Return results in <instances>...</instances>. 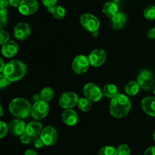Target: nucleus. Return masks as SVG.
<instances>
[{"label":"nucleus","instance_id":"nucleus-1","mask_svg":"<svg viewBox=\"0 0 155 155\" xmlns=\"http://www.w3.org/2000/svg\"><path fill=\"white\" fill-rule=\"evenodd\" d=\"M131 102L125 94H118L111 99L110 103V112L115 118H122L127 115L131 109Z\"/></svg>","mask_w":155,"mask_h":155},{"label":"nucleus","instance_id":"nucleus-2","mask_svg":"<svg viewBox=\"0 0 155 155\" xmlns=\"http://www.w3.org/2000/svg\"><path fill=\"white\" fill-rule=\"evenodd\" d=\"M27 70V66L24 62L21 60L15 59L9 61L5 64L2 74H4L11 81L13 82L22 79L25 76Z\"/></svg>","mask_w":155,"mask_h":155},{"label":"nucleus","instance_id":"nucleus-3","mask_svg":"<svg viewBox=\"0 0 155 155\" xmlns=\"http://www.w3.org/2000/svg\"><path fill=\"white\" fill-rule=\"evenodd\" d=\"M8 108L14 116L21 119L27 118L31 114V104L28 100L22 97L13 99L9 103Z\"/></svg>","mask_w":155,"mask_h":155},{"label":"nucleus","instance_id":"nucleus-4","mask_svg":"<svg viewBox=\"0 0 155 155\" xmlns=\"http://www.w3.org/2000/svg\"><path fill=\"white\" fill-rule=\"evenodd\" d=\"M80 22L82 27L87 31L95 33L100 27V21L97 17L89 13H85L80 16Z\"/></svg>","mask_w":155,"mask_h":155},{"label":"nucleus","instance_id":"nucleus-5","mask_svg":"<svg viewBox=\"0 0 155 155\" xmlns=\"http://www.w3.org/2000/svg\"><path fill=\"white\" fill-rule=\"evenodd\" d=\"M83 94L92 102L99 101L103 97V93L99 87L93 83H87L83 87Z\"/></svg>","mask_w":155,"mask_h":155},{"label":"nucleus","instance_id":"nucleus-6","mask_svg":"<svg viewBox=\"0 0 155 155\" xmlns=\"http://www.w3.org/2000/svg\"><path fill=\"white\" fill-rule=\"evenodd\" d=\"M48 111L49 106L48 103L41 100L38 102H35L34 104L32 106L31 115L36 120L42 119L48 115Z\"/></svg>","mask_w":155,"mask_h":155},{"label":"nucleus","instance_id":"nucleus-7","mask_svg":"<svg viewBox=\"0 0 155 155\" xmlns=\"http://www.w3.org/2000/svg\"><path fill=\"white\" fill-rule=\"evenodd\" d=\"M40 138L42 139L44 145L52 146L57 142L58 132L57 129L51 126H48L45 127L40 135Z\"/></svg>","mask_w":155,"mask_h":155},{"label":"nucleus","instance_id":"nucleus-8","mask_svg":"<svg viewBox=\"0 0 155 155\" xmlns=\"http://www.w3.org/2000/svg\"><path fill=\"white\" fill-rule=\"evenodd\" d=\"M90 62L89 58L84 55H79L76 56L72 62V69L76 74H81L86 72L89 68Z\"/></svg>","mask_w":155,"mask_h":155},{"label":"nucleus","instance_id":"nucleus-9","mask_svg":"<svg viewBox=\"0 0 155 155\" xmlns=\"http://www.w3.org/2000/svg\"><path fill=\"white\" fill-rule=\"evenodd\" d=\"M137 81L142 89L146 90V91L151 89L153 88L154 83L152 72L149 70H142L138 75Z\"/></svg>","mask_w":155,"mask_h":155},{"label":"nucleus","instance_id":"nucleus-10","mask_svg":"<svg viewBox=\"0 0 155 155\" xmlns=\"http://www.w3.org/2000/svg\"><path fill=\"white\" fill-rule=\"evenodd\" d=\"M78 100L79 97L76 93L71 91L65 92L59 98V105L64 109H71L77 105Z\"/></svg>","mask_w":155,"mask_h":155},{"label":"nucleus","instance_id":"nucleus-11","mask_svg":"<svg viewBox=\"0 0 155 155\" xmlns=\"http://www.w3.org/2000/svg\"><path fill=\"white\" fill-rule=\"evenodd\" d=\"M39 3L36 0H21L18 11L22 15L29 16L37 12Z\"/></svg>","mask_w":155,"mask_h":155},{"label":"nucleus","instance_id":"nucleus-12","mask_svg":"<svg viewBox=\"0 0 155 155\" xmlns=\"http://www.w3.org/2000/svg\"><path fill=\"white\" fill-rule=\"evenodd\" d=\"M88 58L91 65L93 67H100L105 62L107 56L104 50L101 49H95L89 53Z\"/></svg>","mask_w":155,"mask_h":155},{"label":"nucleus","instance_id":"nucleus-13","mask_svg":"<svg viewBox=\"0 0 155 155\" xmlns=\"http://www.w3.org/2000/svg\"><path fill=\"white\" fill-rule=\"evenodd\" d=\"M30 33L31 27L26 22L18 23L14 28V35L18 40H24L30 36Z\"/></svg>","mask_w":155,"mask_h":155},{"label":"nucleus","instance_id":"nucleus-14","mask_svg":"<svg viewBox=\"0 0 155 155\" xmlns=\"http://www.w3.org/2000/svg\"><path fill=\"white\" fill-rule=\"evenodd\" d=\"M26 128H27V125L24 122V121L21 120V119H15L9 123L8 132L12 135L21 136V135L26 132Z\"/></svg>","mask_w":155,"mask_h":155},{"label":"nucleus","instance_id":"nucleus-15","mask_svg":"<svg viewBox=\"0 0 155 155\" xmlns=\"http://www.w3.org/2000/svg\"><path fill=\"white\" fill-rule=\"evenodd\" d=\"M142 109L147 115L155 117V97H146L141 102Z\"/></svg>","mask_w":155,"mask_h":155},{"label":"nucleus","instance_id":"nucleus-16","mask_svg":"<svg viewBox=\"0 0 155 155\" xmlns=\"http://www.w3.org/2000/svg\"><path fill=\"white\" fill-rule=\"evenodd\" d=\"M19 46L14 40H9L2 47V53L6 58H12L18 53Z\"/></svg>","mask_w":155,"mask_h":155},{"label":"nucleus","instance_id":"nucleus-17","mask_svg":"<svg viewBox=\"0 0 155 155\" xmlns=\"http://www.w3.org/2000/svg\"><path fill=\"white\" fill-rule=\"evenodd\" d=\"M62 120L64 123L68 126H73L78 122V115L77 112L72 109H65L62 113Z\"/></svg>","mask_w":155,"mask_h":155},{"label":"nucleus","instance_id":"nucleus-18","mask_svg":"<svg viewBox=\"0 0 155 155\" xmlns=\"http://www.w3.org/2000/svg\"><path fill=\"white\" fill-rule=\"evenodd\" d=\"M43 129L42 123L38 121H33L27 125L26 132L32 137H37L41 135Z\"/></svg>","mask_w":155,"mask_h":155},{"label":"nucleus","instance_id":"nucleus-19","mask_svg":"<svg viewBox=\"0 0 155 155\" xmlns=\"http://www.w3.org/2000/svg\"><path fill=\"white\" fill-rule=\"evenodd\" d=\"M112 27L115 30H119L123 28L127 24V16L124 12H118L111 18Z\"/></svg>","mask_w":155,"mask_h":155},{"label":"nucleus","instance_id":"nucleus-20","mask_svg":"<svg viewBox=\"0 0 155 155\" xmlns=\"http://www.w3.org/2000/svg\"><path fill=\"white\" fill-rule=\"evenodd\" d=\"M119 7L117 4L114 2H107L104 5L102 8V12L108 18H111L114 16L117 13H118Z\"/></svg>","mask_w":155,"mask_h":155},{"label":"nucleus","instance_id":"nucleus-21","mask_svg":"<svg viewBox=\"0 0 155 155\" xmlns=\"http://www.w3.org/2000/svg\"><path fill=\"white\" fill-rule=\"evenodd\" d=\"M102 93L104 97L110 99H113L114 97H116L119 94L117 87L113 84H107L104 85Z\"/></svg>","mask_w":155,"mask_h":155},{"label":"nucleus","instance_id":"nucleus-22","mask_svg":"<svg viewBox=\"0 0 155 155\" xmlns=\"http://www.w3.org/2000/svg\"><path fill=\"white\" fill-rule=\"evenodd\" d=\"M140 88L137 81H131L125 85V92L129 96H135L139 93Z\"/></svg>","mask_w":155,"mask_h":155},{"label":"nucleus","instance_id":"nucleus-23","mask_svg":"<svg viewBox=\"0 0 155 155\" xmlns=\"http://www.w3.org/2000/svg\"><path fill=\"white\" fill-rule=\"evenodd\" d=\"M47 10L56 19H63L66 15V10L62 6L60 5H54L53 7L48 8Z\"/></svg>","mask_w":155,"mask_h":155},{"label":"nucleus","instance_id":"nucleus-24","mask_svg":"<svg viewBox=\"0 0 155 155\" xmlns=\"http://www.w3.org/2000/svg\"><path fill=\"white\" fill-rule=\"evenodd\" d=\"M54 90L49 87H45L41 90L39 95H40L41 99L45 102H49L50 100H52L54 97Z\"/></svg>","mask_w":155,"mask_h":155},{"label":"nucleus","instance_id":"nucleus-25","mask_svg":"<svg viewBox=\"0 0 155 155\" xmlns=\"http://www.w3.org/2000/svg\"><path fill=\"white\" fill-rule=\"evenodd\" d=\"M77 106L83 112H89L92 108V101L86 97H82L79 99L77 102Z\"/></svg>","mask_w":155,"mask_h":155},{"label":"nucleus","instance_id":"nucleus-26","mask_svg":"<svg viewBox=\"0 0 155 155\" xmlns=\"http://www.w3.org/2000/svg\"><path fill=\"white\" fill-rule=\"evenodd\" d=\"M144 17L149 21L155 19V5H149L145 8L143 12Z\"/></svg>","mask_w":155,"mask_h":155},{"label":"nucleus","instance_id":"nucleus-27","mask_svg":"<svg viewBox=\"0 0 155 155\" xmlns=\"http://www.w3.org/2000/svg\"><path fill=\"white\" fill-rule=\"evenodd\" d=\"M98 155H117V149L113 146H104L98 151Z\"/></svg>","mask_w":155,"mask_h":155},{"label":"nucleus","instance_id":"nucleus-28","mask_svg":"<svg viewBox=\"0 0 155 155\" xmlns=\"http://www.w3.org/2000/svg\"><path fill=\"white\" fill-rule=\"evenodd\" d=\"M117 155H130V149L127 144H123L117 148Z\"/></svg>","mask_w":155,"mask_h":155},{"label":"nucleus","instance_id":"nucleus-29","mask_svg":"<svg viewBox=\"0 0 155 155\" xmlns=\"http://www.w3.org/2000/svg\"><path fill=\"white\" fill-rule=\"evenodd\" d=\"M6 24H7V11L5 9H2L0 10V27H1V29H3Z\"/></svg>","mask_w":155,"mask_h":155},{"label":"nucleus","instance_id":"nucleus-30","mask_svg":"<svg viewBox=\"0 0 155 155\" xmlns=\"http://www.w3.org/2000/svg\"><path fill=\"white\" fill-rule=\"evenodd\" d=\"M9 39H10V35L3 29H1L0 31V44L1 45H4L7 42H8Z\"/></svg>","mask_w":155,"mask_h":155},{"label":"nucleus","instance_id":"nucleus-31","mask_svg":"<svg viewBox=\"0 0 155 155\" xmlns=\"http://www.w3.org/2000/svg\"><path fill=\"white\" fill-rule=\"evenodd\" d=\"M11 83H12V81L8 78H6L4 74H0V88L1 89H3V88H6V87L9 86Z\"/></svg>","mask_w":155,"mask_h":155},{"label":"nucleus","instance_id":"nucleus-32","mask_svg":"<svg viewBox=\"0 0 155 155\" xmlns=\"http://www.w3.org/2000/svg\"><path fill=\"white\" fill-rule=\"evenodd\" d=\"M8 131V126L5 122H0V138H3Z\"/></svg>","mask_w":155,"mask_h":155},{"label":"nucleus","instance_id":"nucleus-33","mask_svg":"<svg viewBox=\"0 0 155 155\" xmlns=\"http://www.w3.org/2000/svg\"><path fill=\"white\" fill-rule=\"evenodd\" d=\"M21 141L24 144H28L31 142L32 141V136H30L28 133L25 132L23 135H21Z\"/></svg>","mask_w":155,"mask_h":155},{"label":"nucleus","instance_id":"nucleus-34","mask_svg":"<svg viewBox=\"0 0 155 155\" xmlns=\"http://www.w3.org/2000/svg\"><path fill=\"white\" fill-rule=\"evenodd\" d=\"M41 1H42V4L48 9V8H51L55 5L58 0H41Z\"/></svg>","mask_w":155,"mask_h":155},{"label":"nucleus","instance_id":"nucleus-35","mask_svg":"<svg viewBox=\"0 0 155 155\" xmlns=\"http://www.w3.org/2000/svg\"><path fill=\"white\" fill-rule=\"evenodd\" d=\"M44 145L43 142H42V139L40 138V137L39 138H35L34 140V146L36 147V148H41V147H42V146Z\"/></svg>","mask_w":155,"mask_h":155},{"label":"nucleus","instance_id":"nucleus-36","mask_svg":"<svg viewBox=\"0 0 155 155\" xmlns=\"http://www.w3.org/2000/svg\"><path fill=\"white\" fill-rule=\"evenodd\" d=\"M144 155H155V146L149 147L145 151Z\"/></svg>","mask_w":155,"mask_h":155},{"label":"nucleus","instance_id":"nucleus-37","mask_svg":"<svg viewBox=\"0 0 155 155\" xmlns=\"http://www.w3.org/2000/svg\"><path fill=\"white\" fill-rule=\"evenodd\" d=\"M21 0H8L9 5L12 7H19L20 4H21Z\"/></svg>","mask_w":155,"mask_h":155},{"label":"nucleus","instance_id":"nucleus-38","mask_svg":"<svg viewBox=\"0 0 155 155\" xmlns=\"http://www.w3.org/2000/svg\"><path fill=\"white\" fill-rule=\"evenodd\" d=\"M147 35L150 39H155V27L148 30Z\"/></svg>","mask_w":155,"mask_h":155},{"label":"nucleus","instance_id":"nucleus-39","mask_svg":"<svg viewBox=\"0 0 155 155\" xmlns=\"http://www.w3.org/2000/svg\"><path fill=\"white\" fill-rule=\"evenodd\" d=\"M24 155H38V153L33 149H28V150H26Z\"/></svg>","mask_w":155,"mask_h":155},{"label":"nucleus","instance_id":"nucleus-40","mask_svg":"<svg viewBox=\"0 0 155 155\" xmlns=\"http://www.w3.org/2000/svg\"><path fill=\"white\" fill-rule=\"evenodd\" d=\"M8 4H9L8 0H0V9H5Z\"/></svg>","mask_w":155,"mask_h":155},{"label":"nucleus","instance_id":"nucleus-41","mask_svg":"<svg viewBox=\"0 0 155 155\" xmlns=\"http://www.w3.org/2000/svg\"><path fill=\"white\" fill-rule=\"evenodd\" d=\"M0 62H1V66H0V71H1V73H2L3 71V70H4L5 66V64L4 63V61H3L2 58H0Z\"/></svg>","mask_w":155,"mask_h":155},{"label":"nucleus","instance_id":"nucleus-42","mask_svg":"<svg viewBox=\"0 0 155 155\" xmlns=\"http://www.w3.org/2000/svg\"><path fill=\"white\" fill-rule=\"evenodd\" d=\"M33 101H34V103H35V102L39 101V100H41L42 99H41L40 95H39V94H35V95L33 96Z\"/></svg>","mask_w":155,"mask_h":155},{"label":"nucleus","instance_id":"nucleus-43","mask_svg":"<svg viewBox=\"0 0 155 155\" xmlns=\"http://www.w3.org/2000/svg\"><path fill=\"white\" fill-rule=\"evenodd\" d=\"M0 109H1V114H0V115H3V108H2V106H1V107H0Z\"/></svg>","mask_w":155,"mask_h":155},{"label":"nucleus","instance_id":"nucleus-44","mask_svg":"<svg viewBox=\"0 0 155 155\" xmlns=\"http://www.w3.org/2000/svg\"><path fill=\"white\" fill-rule=\"evenodd\" d=\"M153 138H154V141H155V130H154V133H153Z\"/></svg>","mask_w":155,"mask_h":155},{"label":"nucleus","instance_id":"nucleus-45","mask_svg":"<svg viewBox=\"0 0 155 155\" xmlns=\"http://www.w3.org/2000/svg\"><path fill=\"white\" fill-rule=\"evenodd\" d=\"M153 92H154V94H155V85H154V89H153Z\"/></svg>","mask_w":155,"mask_h":155}]
</instances>
